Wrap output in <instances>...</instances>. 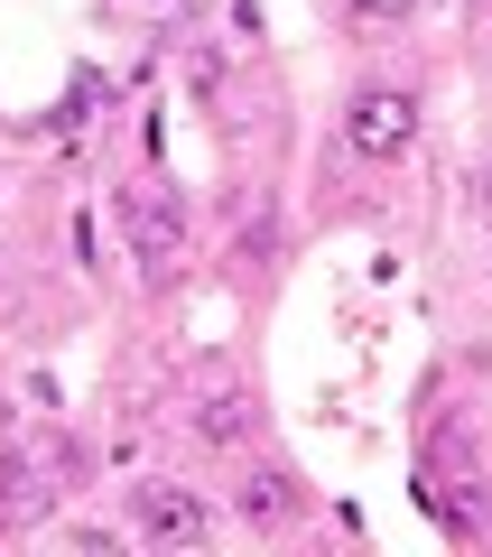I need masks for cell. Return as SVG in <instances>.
I'll use <instances>...</instances> for the list:
<instances>
[{
	"mask_svg": "<svg viewBox=\"0 0 492 557\" xmlns=\"http://www.w3.org/2000/svg\"><path fill=\"white\" fill-rule=\"evenodd\" d=\"M335 139H344V159H354V168H399V159H409V139H418V84L362 75L354 94H344V112H335Z\"/></svg>",
	"mask_w": 492,
	"mask_h": 557,
	"instance_id": "6da1fadb",
	"label": "cell"
},
{
	"mask_svg": "<svg viewBox=\"0 0 492 557\" xmlns=\"http://www.w3.org/2000/svg\"><path fill=\"white\" fill-rule=\"evenodd\" d=\"M121 530L149 539V548H205L223 520H214V502H205L196 483H177V474H139L131 493H121Z\"/></svg>",
	"mask_w": 492,
	"mask_h": 557,
	"instance_id": "7a4b0ae2",
	"label": "cell"
},
{
	"mask_svg": "<svg viewBox=\"0 0 492 557\" xmlns=\"http://www.w3.org/2000/svg\"><path fill=\"white\" fill-rule=\"evenodd\" d=\"M112 223H121V242H131L139 270H177L186 260V205H177L168 177H131L112 196Z\"/></svg>",
	"mask_w": 492,
	"mask_h": 557,
	"instance_id": "3957f363",
	"label": "cell"
},
{
	"mask_svg": "<svg viewBox=\"0 0 492 557\" xmlns=\"http://www.w3.org/2000/svg\"><path fill=\"white\" fill-rule=\"evenodd\" d=\"M233 502H242V520H251V530H288V520L307 511V493H297L279 465H251V474L233 483Z\"/></svg>",
	"mask_w": 492,
	"mask_h": 557,
	"instance_id": "277c9868",
	"label": "cell"
},
{
	"mask_svg": "<svg viewBox=\"0 0 492 557\" xmlns=\"http://www.w3.org/2000/svg\"><path fill=\"white\" fill-rule=\"evenodd\" d=\"M196 437L205 446H242L251 437V391H205L196 399Z\"/></svg>",
	"mask_w": 492,
	"mask_h": 557,
	"instance_id": "5b68a950",
	"label": "cell"
},
{
	"mask_svg": "<svg viewBox=\"0 0 492 557\" xmlns=\"http://www.w3.org/2000/svg\"><path fill=\"white\" fill-rule=\"evenodd\" d=\"M409 20H418V0H344V28H362V38H391Z\"/></svg>",
	"mask_w": 492,
	"mask_h": 557,
	"instance_id": "8992f818",
	"label": "cell"
},
{
	"mask_svg": "<svg viewBox=\"0 0 492 557\" xmlns=\"http://www.w3.org/2000/svg\"><path fill=\"white\" fill-rule=\"evenodd\" d=\"M20 502H28V465L0 456V520H20Z\"/></svg>",
	"mask_w": 492,
	"mask_h": 557,
	"instance_id": "52a82bcc",
	"label": "cell"
},
{
	"mask_svg": "<svg viewBox=\"0 0 492 557\" xmlns=\"http://www.w3.org/2000/svg\"><path fill=\"white\" fill-rule=\"evenodd\" d=\"M483 205H492V149H483Z\"/></svg>",
	"mask_w": 492,
	"mask_h": 557,
	"instance_id": "ba28073f",
	"label": "cell"
},
{
	"mask_svg": "<svg viewBox=\"0 0 492 557\" xmlns=\"http://www.w3.org/2000/svg\"><path fill=\"white\" fill-rule=\"evenodd\" d=\"M473 10H492V0H473Z\"/></svg>",
	"mask_w": 492,
	"mask_h": 557,
	"instance_id": "9c48e42d",
	"label": "cell"
}]
</instances>
